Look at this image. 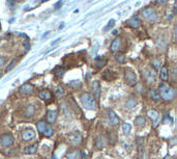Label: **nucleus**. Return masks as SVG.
Listing matches in <instances>:
<instances>
[{
	"label": "nucleus",
	"mask_w": 177,
	"mask_h": 159,
	"mask_svg": "<svg viewBox=\"0 0 177 159\" xmlns=\"http://www.w3.org/2000/svg\"><path fill=\"white\" fill-rule=\"evenodd\" d=\"M14 144V136L11 134H3L0 136V145L2 147H11Z\"/></svg>",
	"instance_id": "obj_5"
},
{
	"label": "nucleus",
	"mask_w": 177,
	"mask_h": 159,
	"mask_svg": "<svg viewBox=\"0 0 177 159\" xmlns=\"http://www.w3.org/2000/svg\"><path fill=\"white\" fill-rule=\"evenodd\" d=\"M164 159H172V157L168 155V156H166V157H165V158H164Z\"/></svg>",
	"instance_id": "obj_41"
},
{
	"label": "nucleus",
	"mask_w": 177,
	"mask_h": 159,
	"mask_svg": "<svg viewBox=\"0 0 177 159\" xmlns=\"http://www.w3.org/2000/svg\"><path fill=\"white\" fill-rule=\"evenodd\" d=\"M60 40H61V38H57V40H56V41H54V42H52V46H53V45H55V44H57V43H58V42H59L60 41Z\"/></svg>",
	"instance_id": "obj_40"
},
{
	"label": "nucleus",
	"mask_w": 177,
	"mask_h": 159,
	"mask_svg": "<svg viewBox=\"0 0 177 159\" xmlns=\"http://www.w3.org/2000/svg\"><path fill=\"white\" fill-rule=\"evenodd\" d=\"M33 86L30 83H26V84L22 85L21 86V88H20V94L21 95H23V96H28V95H30V94L33 93Z\"/></svg>",
	"instance_id": "obj_9"
},
{
	"label": "nucleus",
	"mask_w": 177,
	"mask_h": 159,
	"mask_svg": "<svg viewBox=\"0 0 177 159\" xmlns=\"http://www.w3.org/2000/svg\"><path fill=\"white\" fill-rule=\"evenodd\" d=\"M136 105H137V100H136V99H134V98H130L128 101H126V108H130V109L134 108V107L136 106Z\"/></svg>",
	"instance_id": "obj_28"
},
{
	"label": "nucleus",
	"mask_w": 177,
	"mask_h": 159,
	"mask_svg": "<svg viewBox=\"0 0 177 159\" xmlns=\"http://www.w3.org/2000/svg\"><path fill=\"white\" fill-rule=\"evenodd\" d=\"M120 45H121V38L119 36L115 38L114 41L111 43V46H110V50H111L112 52H116L117 50H119L120 48Z\"/></svg>",
	"instance_id": "obj_12"
},
{
	"label": "nucleus",
	"mask_w": 177,
	"mask_h": 159,
	"mask_svg": "<svg viewBox=\"0 0 177 159\" xmlns=\"http://www.w3.org/2000/svg\"><path fill=\"white\" fill-rule=\"evenodd\" d=\"M105 138L103 136H98L96 139V147L98 149H103L105 148Z\"/></svg>",
	"instance_id": "obj_24"
},
{
	"label": "nucleus",
	"mask_w": 177,
	"mask_h": 159,
	"mask_svg": "<svg viewBox=\"0 0 177 159\" xmlns=\"http://www.w3.org/2000/svg\"><path fill=\"white\" fill-rule=\"evenodd\" d=\"M37 147H38L37 144H33V145H31V146H28V147H26V148L24 149V153L25 154L35 153L36 150H37Z\"/></svg>",
	"instance_id": "obj_18"
},
{
	"label": "nucleus",
	"mask_w": 177,
	"mask_h": 159,
	"mask_svg": "<svg viewBox=\"0 0 177 159\" xmlns=\"http://www.w3.org/2000/svg\"><path fill=\"white\" fill-rule=\"evenodd\" d=\"M45 1H48V0H43V2H45Z\"/></svg>",
	"instance_id": "obj_43"
},
{
	"label": "nucleus",
	"mask_w": 177,
	"mask_h": 159,
	"mask_svg": "<svg viewBox=\"0 0 177 159\" xmlns=\"http://www.w3.org/2000/svg\"><path fill=\"white\" fill-rule=\"evenodd\" d=\"M92 88H93V92H94V98L98 99L100 98V96H101V84H100V82H98V80H96V81H93L92 83Z\"/></svg>",
	"instance_id": "obj_14"
},
{
	"label": "nucleus",
	"mask_w": 177,
	"mask_h": 159,
	"mask_svg": "<svg viewBox=\"0 0 177 159\" xmlns=\"http://www.w3.org/2000/svg\"><path fill=\"white\" fill-rule=\"evenodd\" d=\"M152 65L155 67V68H158L160 65H161V61H158V59H154V61H152Z\"/></svg>",
	"instance_id": "obj_37"
},
{
	"label": "nucleus",
	"mask_w": 177,
	"mask_h": 159,
	"mask_svg": "<svg viewBox=\"0 0 177 159\" xmlns=\"http://www.w3.org/2000/svg\"><path fill=\"white\" fill-rule=\"evenodd\" d=\"M5 61H6V58L5 57H0V68L5 63Z\"/></svg>",
	"instance_id": "obj_38"
},
{
	"label": "nucleus",
	"mask_w": 177,
	"mask_h": 159,
	"mask_svg": "<svg viewBox=\"0 0 177 159\" xmlns=\"http://www.w3.org/2000/svg\"><path fill=\"white\" fill-rule=\"evenodd\" d=\"M108 120L109 123L111 124L112 126H116L119 124V118L117 117V115L113 111V110H108Z\"/></svg>",
	"instance_id": "obj_8"
},
{
	"label": "nucleus",
	"mask_w": 177,
	"mask_h": 159,
	"mask_svg": "<svg viewBox=\"0 0 177 159\" xmlns=\"http://www.w3.org/2000/svg\"><path fill=\"white\" fill-rule=\"evenodd\" d=\"M43 133L45 134V136L50 137V136H52V135H53V133H54V130H53V128H52L51 125H48V124H47V126H46V128H45V130H44V132H43Z\"/></svg>",
	"instance_id": "obj_26"
},
{
	"label": "nucleus",
	"mask_w": 177,
	"mask_h": 159,
	"mask_svg": "<svg viewBox=\"0 0 177 159\" xmlns=\"http://www.w3.org/2000/svg\"><path fill=\"white\" fill-rule=\"evenodd\" d=\"M131 130H132V126H131V124H130V123H124L122 125V131H123V133H124L126 135L130 134Z\"/></svg>",
	"instance_id": "obj_29"
},
{
	"label": "nucleus",
	"mask_w": 177,
	"mask_h": 159,
	"mask_svg": "<svg viewBox=\"0 0 177 159\" xmlns=\"http://www.w3.org/2000/svg\"><path fill=\"white\" fill-rule=\"evenodd\" d=\"M114 24H115V20L114 19L110 20L109 23H108V25H107L106 27H105V30H109L110 28H112L113 26H114Z\"/></svg>",
	"instance_id": "obj_36"
},
{
	"label": "nucleus",
	"mask_w": 177,
	"mask_h": 159,
	"mask_svg": "<svg viewBox=\"0 0 177 159\" xmlns=\"http://www.w3.org/2000/svg\"><path fill=\"white\" fill-rule=\"evenodd\" d=\"M147 115H148V117H149V118L151 119L153 122H154V126H156V120H158V111L154 110V109H150V110H148Z\"/></svg>",
	"instance_id": "obj_19"
},
{
	"label": "nucleus",
	"mask_w": 177,
	"mask_h": 159,
	"mask_svg": "<svg viewBox=\"0 0 177 159\" xmlns=\"http://www.w3.org/2000/svg\"><path fill=\"white\" fill-rule=\"evenodd\" d=\"M81 85H82V83L80 80H73V81H71V82L68 83V86L75 88V90H77L78 88H81Z\"/></svg>",
	"instance_id": "obj_30"
},
{
	"label": "nucleus",
	"mask_w": 177,
	"mask_h": 159,
	"mask_svg": "<svg viewBox=\"0 0 177 159\" xmlns=\"http://www.w3.org/2000/svg\"><path fill=\"white\" fill-rule=\"evenodd\" d=\"M13 1H16V2H21V1H23V0H13Z\"/></svg>",
	"instance_id": "obj_42"
},
{
	"label": "nucleus",
	"mask_w": 177,
	"mask_h": 159,
	"mask_svg": "<svg viewBox=\"0 0 177 159\" xmlns=\"http://www.w3.org/2000/svg\"><path fill=\"white\" fill-rule=\"evenodd\" d=\"M55 94H56V96H58V97L62 96L63 94H64V90H63L62 86H57L56 90H55Z\"/></svg>",
	"instance_id": "obj_34"
},
{
	"label": "nucleus",
	"mask_w": 177,
	"mask_h": 159,
	"mask_svg": "<svg viewBox=\"0 0 177 159\" xmlns=\"http://www.w3.org/2000/svg\"><path fill=\"white\" fill-rule=\"evenodd\" d=\"M116 74H115L114 72H112L111 70H106V71L104 72L103 74V78L107 81H112V80H115L116 79Z\"/></svg>",
	"instance_id": "obj_13"
},
{
	"label": "nucleus",
	"mask_w": 177,
	"mask_h": 159,
	"mask_svg": "<svg viewBox=\"0 0 177 159\" xmlns=\"http://www.w3.org/2000/svg\"><path fill=\"white\" fill-rule=\"evenodd\" d=\"M114 58H115V61H118L119 63H124L126 61V55L122 54V53H120V52L115 53V54H114Z\"/></svg>",
	"instance_id": "obj_21"
},
{
	"label": "nucleus",
	"mask_w": 177,
	"mask_h": 159,
	"mask_svg": "<svg viewBox=\"0 0 177 159\" xmlns=\"http://www.w3.org/2000/svg\"><path fill=\"white\" fill-rule=\"evenodd\" d=\"M82 105L88 110H96L98 109V103H96L94 97L89 93H83L80 97Z\"/></svg>",
	"instance_id": "obj_1"
},
{
	"label": "nucleus",
	"mask_w": 177,
	"mask_h": 159,
	"mask_svg": "<svg viewBox=\"0 0 177 159\" xmlns=\"http://www.w3.org/2000/svg\"><path fill=\"white\" fill-rule=\"evenodd\" d=\"M150 97L154 100V101H158V99H160V95L155 90H150Z\"/></svg>",
	"instance_id": "obj_32"
},
{
	"label": "nucleus",
	"mask_w": 177,
	"mask_h": 159,
	"mask_svg": "<svg viewBox=\"0 0 177 159\" xmlns=\"http://www.w3.org/2000/svg\"><path fill=\"white\" fill-rule=\"evenodd\" d=\"M68 140H69V143H71L73 146H78L81 144L82 136L78 131H75L69 134V136H68Z\"/></svg>",
	"instance_id": "obj_6"
},
{
	"label": "nucleus",
	"mask_w": 177,
	"mask_h": 159,
	"mask_svg": "<svg viewBox=\"0 0 177 159\" xmlns=\"http://www.w3.org/2000/svg\"><path fill=\"white\" fill-rule=\"evenodd\" d=\"M128 25L130 26V27L132 28H139L140 25H141V21H140V19L138 18V17H133V18H131V19L128 21Z\"/></svg>",
	"instance_id": "obj_11"
},
{
	"label": "nucleus",
	"mask_w": 177,
	"mask_h": 159,
	"mask_svg": "<svg viewBox=\"0 0 177 159\" xmlns=\"http://www.w3.org/2000/svg\"><path fill=\"white\" fill-rule=\"evenodd\" d=\"M143 75H144L145 79L149 81V82H154L155 81V78H156V74H155V71L152 70V69L150 68H146L143 71Z\"/></svg>",
	"instance_id": "obj_7"
},
{
	"label": "nucleus",
	"mask_w": 177,
	"mask_h": 159,
	"mask_svg": "<svg viewBox=\"0 0 177 159\" xmlns=\"http://www.w3.org/2000/svg\"><path fill=\"white\" fill-rule=\"evenodd\" d=\"M46 126H47V123H45V122H39V123H37V129H38V131L39 132H44V130H45V128H46Z\"/></svg>",
	"instance_id": "obj_33"
},
{
	"label": "nucleus",
	"mask_w": 177,
	"mask_h": 159,
	"mask_svg": "<svg viewBox=\"0 0 177 159\" xmlns=\"http://www.w3.org/2000/svg\"><path fill=\"white\" fill-rule=\"evenodd\" d=\"M137 147H138L140 157H143V154H144V140H143V138H138V140H137Z\"/></svg>",
	"instance_id": "obj_17"
},
{
	"label": "nucleus",
	"mask_w": 177,
	"mask_h": 159,
	"mask_svg": "<svg viewBox=\"0 0 177 159\" xmlns=\"http://www.w3.org/2000/svg\"><path fill=\"white\" fill-rule=\"evenodd\" d=\"M54 73H55V75H56V76L62 77L63 75H64V73H65V70H64L63 68H56L54 70Z\"/></svg>",
	"instance_id": "obj_31"
},
{
	"label": "nucleus",
	"mask_w": 177,
	"mask_h": 159,
	"mask_svg": "<svg viewBox=\"0 0 177 159\" xmlns=\"http://www.w3.org/2000/svg\"><path fill=\"white\" fill-rule=\"evenodd\" d=\"M107 63V58H103V57H96V65L98 68H103L105 65Z\"/></svg>",
	"instance_id": "obj_27"
},
{
	"label": "nucleus",
	"mask_w": 177,
	"mask_h": 159,
	"mask_svg": "<svg viewBox=\"0 0 177 159\" xmlns=\"http://www.w3.org/2000/svg\"><path fill=\"white\" fill-rule=\"evenodd\" d=\"M23 45H24L25 48H26L27 50L30 49V45H29V43H28V42H24V43H23Z\"/></svg>",
	"instance_id": "obj_39"
},
{
	"label": "nucleus",
	"mask_w": 177,
	"mask_h": 159,
	"mask_svg": "<svg viewBox=\"0 0 177 159\" xmlns=\"http://www.w3.org/2000/svg\"><path fill=\"white\" fill-rule=\"evenodd\" d=\"M38 97L41 99H43V100H50L51 99V93H50L49 91H47V90H44V91L39 92V94H38Z\"/></svg>",
	"instance_id": "obj_22"
},
{
	"label": "nucleus",
	"mask_w": 177,
	"mask_h": 159,
	"mask_svg": "<svg viewBox=\"0 0 177 159\" xmlns=\"http://www.w3.org/2000/svg\"><path fill=\"white\" fill-rule=\"evenodd\" d=\"M158 95H160V98H162L163 100H165L167 102H169L172 101L175 98V91L171 86L163 83V84L160 85V93H158Z\"/></svg>",
	"instance_id": "obj_2"
},
{
	"label": "nucleus",
	"mask_w": 177,
	"mask_h": 159,
	"mask_svg": "<svg viewBox=\"0 0 177 159\" xmlns=\"http://www.w3.org/2000/svg\"><path fill=\"white\" fill-rule=\"evenodd\" d=\"M17 63V59H13V61H11V63H8V66L6 67V69H5V72H9L11 70V69L14 68L15 67V65Z\"/></svg>",
	"instance_id": "obj_35"
},
{
	"label": "nucleus",
	"mask_w": 177,
	"mask_h": 159,
	"mask_svg": "<svg viewBox=\"0 0 177 159\" xmlns=\"http://www.w3.org/2000/svg\"><path fill=\"white\" fill-rule=\"evenodd\" d=\"M160 75H161V78L163 81H167V80H168V77H169V70H168V68H167V67H163V68L161 69Z\"/></svg>",
	"instance_id": "obj_20"
},
{
	"label": "nucleus",
	"mask_w": 177,
	"mask_h": 159,
	"mask_svg": "<svg viewBox=\"0 0 177 159\" xmlns=\"http://www.w3.org/2000/svg\"><path fill=\"white\" fill-rule=\"evenodd\" d=\"M135 124L139 127H144L145 124H146V120H145L144 117H137L135 119Z\"/></svg>",
	"instance_id": "obj_25"
},
{
	"label": "nucleus",
	"mask_w": 177,
	"mask_h": 159,
	"mask_svg": "<svg viewBox=\"0 0 177 159\" xmlns=\"http://www.w3.org/2000/svg\"><path fill=\"white\" fill-rule=\"evenodd\" d=\"M82 153L80 150H74L66 155V159H81Z\"/></svg>",
	"instance_id": "obj_15"
},
{
	"label": "nucleus",
	"mask_w": 177,
	"mask_h": 159,
	"mask_svg": "<svg viewBox=\"0 0 177 159\" xmlns=\"http://www.w3.org/2000/svg\"><path fill=\"white\" fill-rule=\"evenodd\" d=\"M34 111H35V108L33 105H28L24 110V115L26 118H31L33 115H34Z\"/></svg>",
	"instance_id": "obj_16"
},
{
	"label": "nucleus",
	"mask_w": 177,
	"mask_h": 159,
	"mask_svg": "<svg viewBox=\"0 0 177 159\" xmlns=\"http://www.w3.org/2000/svg\"><path fill=\"white\" fill-rule=\"evenodd\" d=\"M124 79H126V84L130 86H134L137 83V75L136 73L132 70V69L128 68L124 70Z\"/></svg>",
	"instance_id": "obj_3"
},
{
	"label": "nucleus",
	"mask_w": 177,
	"mask_h": 159,
	"mask_svg": "<svg viewBox=\"0 0 177 159\" xmlns=\"http://www.w3.org/2000/svg\"><path fill=\"white\" fill-rule=\"evenodd\" d=\"M142 17L145 20H147L149 22H154L155 20L158 19V14L155 11L154 8L152 7H146L142 11Z\"/></svg>",
	"instance_id": "obj_4"
},
{
	"label": "nucleus",
	"mask_w": 177,
	"mask_h": 159,
	"mask_svg": "<svg viewBox=\"0 0 177 159\" xmlns=\"http://www.w3.org/2000/svg\"><path fill=\"white\" fill-rule=\"evenodd\" d=\"M34 136H35V132L33 131L32 129H26V130H24L22 133V138L25 141H28V140L32 139Z\"/></svg>",
	"instance_id": "obj_10"
},
{
	"label": "nucleus",
	"mask_w": 177,
	"mask_h": 159,
	"mask_svg": "<svg viewBox=\"0 0 177 159\" xmlns=\"http://www.w3.org/2000/svg\"><path fill=\"white\" fill-rule=\"evenodd\" d=\"M57 110H50V111H48V121L50 123H53L56 120V118H57Z\"/></svg>",
	"instance_id": "obj_23"
}]
</instances>
